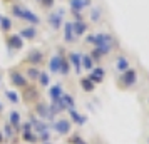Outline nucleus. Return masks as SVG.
Segmentation results:
<instances>
[{"mask_svg":"<svg viewBox=\"0 0 149 144\" xmlns=\"http://www.w3.org/2000/svg\"><path fill=\"white\" fill-rule=\"evenodd\" d=\"M101 8H92V12H91V20L92 22H99L101 20Z\"/></svg>","mask_w":149,"mask_h":144,"instance_id":"33","label":"nucleus"},{"mask_svg":"<svg viewBox=\"0 0 149 144\" xmlns=\"http://www.w3.org/2000/svg\"><path fill=\"white\" fill-rule=\"evenodd\" d=\"M81 89L84 92H92L95 89V84H92L89 79H81Z\"/></svg>","mask_w":149,"mask_h":144,"instance_id":"25","label":"nucleus"},{"mask_svg":"<svg viewBox=\"0 0 149 144\" xmlns=\"http://www.w3.org/2000/svg\"><path fill=\"white\" fill-rule=\"evenodd\" d=\"M94 64H95V62L92 61V59H91V55H89V54H82L81 65H82V69H84V70H87V72H91V70H92V69L95 67Z\"/></svg>","mask_w":149,"mask_h":144,"instance_id":"21","label":"nucleus"},{"mask_svg":"<svg viewBox=\"0 0 149 144\" xmlns=\"http://www.w3.org/2000/svg\"><path fill=\"white\" fill-rule=\"evenodd\" d=\"M24 10H25V7H22V5H19V3H14V5L10 7L12 15L17 17V19H20V20H22V14H24Z\"/></svg>","mask_w":149,"mask_h":144,"instance_id":"26","label":"nucleus"},{"mask_svg":"<svg viewBox=\"0 0 149 144\" xmlns=\"http://www.w3.org/2000/svg\"><path fill=\"white\" fill-rule=\"evenodd\" d=\"M59 74L64 77H67L69 74H70V64H69V61L65 59V57H62V62H61V70H59Z\"/></svg>","mask_w":149,"mask_h":144,"instance_id":"23","label":"nucleus"},{"mask_svg":"<svg viewBox=\"0 0 149 144\" xmlns=\"http://www.w3.org/2000/svg\"><path fill=\"white\" fill-rule=\"evenodd\" d=\"M81 59H82V54L81 52H70L69 54V64L74 67V72L75 74H82V65H81Z\"/></svg>","mask_w":149,"mask_h":144,"instance_id":"10","label":"nucleus"},{"mask_svg":"<svg viewBox=\"0 0 149 144\" xmlns=\"http://www.w3.org/2000/svg\"><path fill=\"white\" fill-rule=\"evenodd\" d=\"M70 127H72V122L69 119H57V121H54L50 124V129L54 132H57L59 136H67L70 132Z\"/></svg>","mask_w":149,"mask_h":144,"instance_id":"1","label":"nucleus"},{"mask_svg":"<svg viewBox=\"0 0 149 144\" xmlns=\"http://www.w3.org/2000/svg\"><path fill=\"white\" fill-rule=\"evenodd\" d=\"M55 3V0H40V7L42 8H52Z\"/></svg>","mask_w":149,"mask_h":144,"instance_id":"36","label":"nucleus"},{"mask_svg":"<svg viewBox=\"0 0 149 144\" xmlns=\"http://www.w3.org/2000/svg\"><path fill=\"white\" fill-rule=\"evenodd\" d=\"M25 61L30 64V65H39V64H42V61H44V52L42 50H39V49H34V50H30L27 54V57H25Z\"/></svg>","mask_w":149,"mask_h":144,"instance_id":"9","label":"nucleus"},{"mask_svg":"<svg viewBox=\"0 0 149 144\" xmlns=\"http://www.w3.org/2000/svg\"><path fill=\"white\" fill-rule=\"evenodd\" d=\"M37 2H40V0H37Z\"/></svg>","mask_w":149,"mask_h":144,"instance_id":"42","label":"nucleus"},{"mask_svg":"<svg viewBox=\"0 0 149 144\" xmlns=\"http://www.w3.org/2000/svg\"><path fill=\"white\" fill-rule=\"evenodd\" d=\"M61 102L62 106H64V109H72V107H75V101H74V96H70V94H67V92H64L61 97Z\"/></svg>","mask_w":149,"mask_h":144,"instance_id":"20","label":"nucleus"},{"mask_svg":"<svg viewBox=\"0 0 149 144\" xmlns=\"http://www.w3.org/2000/svg\"><path fill=\"white\" fill-rule=\"evenodd\" d=\"M87 24L84 20H74L72 22V30H74V35L75 37H82V35L87 32Z\"/></svg>","mask_w":149,"mask_h":144,"instance_id":"16","label":"nucleus"},{"mask_svg":"<svg viewBox=\"0 0 149 144\" xmlns=\"http://www.w3.org/2000/svg\"><path fill=\"white\" fill-rule=\"evenodd\" d=\"M121 82L124 87H132L137 82V72H136V69L129 67L127 70H124L121 74Z\"/></svg>","mask_w":149,"mask_h":144,"instance_id":"4","label":"nucleus"},{"mask_svg":"<svg viewBox=\"0 0 149 144\" xmlns=\"http://www.w3.org/2000/svg\"><path fill=\"white\" fill-rule=\"evenodd\" d=\"M131 67L129 65V59L126 55H117V59H116V69H117V72H124V70H127Z\"/></svg>","mask_w":149,"mask_h":144,"instance_id":"19","label":"nucleus"},{"mask_svg":"<svg viewBox=\"0 0 149 144\" xmlns=\"http://www.w3.org/2000/svg\"><path fill=\"white\" fill-rule=\"evenodd\" d=\"M35 114H37V117L39 119H42V121H50V122H54L55 119H54V114L50 112V109H49V106L47 104H37V107H35Z\"/></svg>","mask_w":149,"mask_h":144,"instance_id":"5","label":"nucleus"},{"mask_svg":"<svg viewBox=\"0 0 149 144\" xmlns=\"http://www.w3.org/2000/svg\"><path fill=\"white\" fill-rule=\"evenodd\" d=\"M0 112H3V104L0 102Z\"/></svg>","mask_w":149,"mask_h":144,"instance_id":"38","label":"nucleus"},{"mask_svg":"<svg viewBox=\"0 0 149 144\" xmlns=\"http://www.w3.org/2000/svg\"><path fill=\"white\" fill-rule=\"evenodd\" d=\"M148 143H149V139H148Z\"/></svg>","mask_w":149,"mask_h":144,"instance_id":"44","label":"nucleus"},{"mask_svg":"<svg viewBox=\"0 0 149 144\" xmlns=\"http://www.w3.org/2000/svg\"><path fill=\"white\" fill-rule=\"evenodd\" d=\"M62 94H64V87H62V84H54V86H50V89H49L50 102H57V101L62 97Z\"/></svg>","mask_w":149,"mask_h":144,"instance_id":"13","label":"nucleus"},{"mask_svg":"<svg viewBox=\"0 0 149 144\" xmlns=\"http://www.w3.org/2000/svg\"><path fill=\"white\" fill-rule=\"evenodd\" d=\"M62 27H64V40L67 44H74L77 37L74 35V30H72V22H64Z\"/></svg>","mask_w":149,"mask_h":144,"instance_id":"15","label":"nucleus"},{"mask_svg":"<svg viewBox=\"0 0 149 144\" xmlns=\"http://www.w3.org/2000/svg\"><path fill=\"white\" fill-rule=\"evenodd\" d=\"M3 141H5V139H3V134H2V132H0V144L3 143Z\"/></svg>","mask_w":149,"mask_h":144,"instance_id":"37","label":"nucleus"},{"mask_svg":"<svg viewBox=\"0 0 149 144\" xmlns=\"http://www.w3.org/2000/svg\"><path fill=\"white\" fill-rule=\"evenodd\" d=\"M7 47H8V52L12 54V52H15V50H20L22 47H24V39H22L19 34H12L7 37Z\"/></svg>","mask_w":149,"mask_h":144,"instance_id":"6","label":"nucleus"},{"mask_svg":"<svg viewBox=\"0 0 149 144\" xmlns=\"http://www.w3.org/2000/svg\"><path fill=\"white\" fill-rule=\"evenodd\" d=\"M29 122L32 124V131H34L35 134H40L44 131H50V124L45 122V121H42V119H39L37 116H32V119Z\"/></svg>","mask_w":149,"mask_h":144,"instance_id":"8","label":"nucleus"},{"mask_svg":"<svg viewBox=\"0 0 149 144\" xmlns=\"http://www.w3.org/2000/svg\"><path fill=\"white\" fill-rule=\"evenodd\" d=\"M42 144H52V143H50V141H47V143H42Z\"/></svg>","mask_w":149,"mask_h":144,"instance_id":"39","label":"nucleus"},{"mask_svg":"<svg viewBox=\"0 0 149 144\" xmlns=\"http://www.w3.org/2000/svg\"><path fill=\"white\" fill-rule=\"evenodd\" d=\"M91 74H94L95 77H99V79H102L104 81V76H106V70L102 67H94L92 70H91Z\"/></svg>","mask_w":149,"mask_h":144,"instance_id":"32","label":"nucleus"},{"mask_svg":"<svg viewBox=\"0 0 149 144\" xmlns=\"http://www.w3.org/2000/svg\"><path fill=\"white\" fill-rule=\"evenodd\" d=\"M89 55H91V59H92L94 62H99V61L102 59V57H104V55H102V54H101V52H99V50H97L95 47L92 49V52H91Z\"/></svg>","mask_w":149,"mask_h":144,"instance_id":"34","label":"nucleus"},{"mask_svg":"<svg viewBox=\"0 0 149 144\" xmlns=\"http://www.w3.org/2000/svg\"><path fill=\"white\" fill-rule=\"evenodd\" d=\"M64 10H59V12H52V14L47 15V22L52 30H61L62 25H64Z\"/></svg>","mask_w":149,"mask_h":144,"instance_id":"2","label":"nucleus"},{"mask_svg":"<svg viewBox=\"0 0 149 144\" xmlns=\"http://www.w3.org/2000/svg\"><path fill=\"white\" fill-rule=\"evenodd\" d=\"M37 82L40 84L42 87H49L50 86V77H49V72H42L39 74V77H37Z\"/></svg>","mask_w":149,"mask_h":144,"instance_id":"24","label":"nucleus"},{"mask_svg":"<svg viewBox=\"0 0 149 144\" xmlns=\"http://www.w3.org/2000/svg\"><path fill=\"white\" fill-rule=\"evenodd\" d=\"M148 102H149V99H148Z\"/></svg>","mask_w":149,"mask_h":144,"instance_id":"43","label":"nucleus"},{"mask_svg":"<svg viewBox=\"0 0 149 144\" xmlns=\"http://www.w3.org/2000/svg\"><path fill=\"white\" fill-rule=\"evenodd\" d=\"M19 35L24 39V42L25 40H34L35 37H37V27H35V25H27V27L20 29Z\"/></svg>","mask_w":149,"mask_h":144,"instance_id":"12","label":"nucleus"},{"mask_svg":"<svg viewBox=\"0 0 149 144\" xmlns=\"http://www.w3.org/2000/svg\"><path fill=\"white\" fill-rule=\"evenodd\" d=\"M5 2H14V0H5Z\"/></svg>","mask_w":149,"mask_h":144,"instance_id":"40","label":"nucleus"},{"mask_svg":"<svg viewBox=\"0 0 149 144\" xmlns=\"http://www.w3.org/2000/svg\"><path fill=\"white\" fill-rule=\"evenodd\" d=\"M35 97H37L35 89H29V87H25V101H32V99H35Z\"/></svg>","mask_w":149,"mask_h":144,"instance_id":"35","label":"nucleus"},{"mask_svg":"<svg viewBox=\"0 0 149 144\" xmlns=\"http://www.w3.org/2000/svg\"><path fill=\"white\" fill-rule=\"evenodd\" d=\"M8 124H10V126H12L15 131L20 129V126H22V117H20V114H19L17 111H10V114H8Z\"/></svg>","mask_w":149,"mask_h":144,"instance_id":"17","label":"nucleus"},{"mask_svg":"<svg viewBox=\"0 0 149 144\" xmlns=\"http://www.w3.org/2000/svg\"><path fill=\"white\" fill-rule=\"evenodd\" d=\"M20 127H22V139H24L25 143H29V144L39 143V137H37V134L32 131V124L30 122H22Z\"/></svg>","mask_w":149,"mask_h":144,"instance_id":"3","label":"nucleus"},{"mask_svg":"<svg viewBox=\"0 0 149 144\" xmlns=\"http://www.w3.org/2000/svg\"><path fill=\"white\" fill-rule=\"evenodd\" d=\"M2 134H3V139H12V137L15 136V129L10 126V124H5V126H3V132H2Z\"/></svg>","mask_w":149,"mask_h":144,"instance_id":"28","label":"nucleus"},{"mask_svg":"<svg viewBox=\"0 0 149 144\" xmlns=\"http://www.w3.org/2000/svg\"><path fill=\"white\" fill-rule=\"evenodd\" d=\"M39 74H40V70H39L37 67H34V65H30V67L27 69V77L30 79V81H37Z\"/></svg>","mask_w":149,"mask_h":144,"instance_id":"30","label":"nucleus"},{"mask_svg":"<svg viewBox=\"0 0 149 144\" xmlns=\"http://www.w3.org/2000/svg\"><path fill=\"white\" fill-rule=\"evenodd\" d=\"M69 111V121L70 122H74V124H77V126H84V124L87 122V117L86 116H82L79 111L75 109V107H72V109H67Z\"/></svg>","mask_w":149,"mask_h":144,"instance_id":"11","label":"nucleus"},{"mask_svg":"<svg viewBox=\"0 0 149 144\" xmlns=\"http://www.w3.org/2000/svg\"><path fill=\"white\" fill-rule=\"evenodd\" d=\"M69 144H89V143L82 139L81 134H72V136L69 137Z\"/></svg>","mask_w":149,"mask_h":144,"instance_id":"31","label":"nucleus"},{"mask_svg":"<svg viewBox=\"0 0 149 144\" xmlns=\"http://www.w3.org/2000/svg\"><path fill=\"white\" fill-rule=\"evenodd\" d=\"M10 29H12V20L8 17H2V20H0V30L2 32H8Z\"/></svg>","mask_w":149,"mask_h":144,"instance_id":"27","label":"nucleus"},{"mask_svg":"<svg viewBox=\"0 0 149 144\" xmlns=\"http://www.w3.org/2000/svg\"><path fill=\"white\" fill-rule=\"evenodd\" d=\"M69 5H70L72 14H81L82 10L86 8V5H84V0H69Z\"/></svg>","mask_w":149,"mask_h":144,"instance_id":"22","label":"nucleus"},{"mask_svg":"<svg viewBox=\"0 0 149 144\" xmlns=\"http://www.w3.org/2000/svg\"><path fill=\"white\" fill-rule=\"evenodd\" d=\"M2 17H3V15H0V20H2Z\"/></svg>","mask_w":149,"mask_h":144,"instance_id":"41","label":"nucleus"},{"mask_svg":"<svg viewBox=\"0 0 149 144\" xmlns=\"http://www.w3.org/2000/svg\"><path fill=\"white\" fill-rule=\"evenodd\" d=\"M62 57H64V55H61V54H54L52 57H50V61H49V70H50L52 74H59Z\"/></svg>","mask_w":149,"mask_h":144,"instance_id":"14","label":"nucleus"},{"mask_svg":"<svg viewBox=\"0 0 149 144\" xmlns=\"http://www.w3.org/2000/svg\"><path fill=\"white\" fill-rule=\"evenodd\" d=\"M10 82H12V86H15V87H27V77L24 76L22 72H19V70H15V69H12L10 70Z\"/></svg>","mask_w":149,"mask_h":144,"instance_id":"7","label":"nucleus"},{"mask_svg":"<svg viewBox=\"0 0 149 144\" xmlns=\"http://www.w3.org/2000/svg\"><path fill=\"white\" fill-rule=\"evenodd\" d=\"M5 96H7V99L12 104H19L20 102V97H19V94H17L15 90H5Z\"/></svg>","mask_w":149,"mask_h":144,"instance_id":"29","label":"nucleus"},{"mask_svg":"<svg viewBox=\"0 0 149 144\" xmlns=\"http://www.w3.org/2000/svg\"><path fill=\"white\" fill-rule=\"evenodd\" d=\"M22 20L29 22L30 25H35V27L40 24V19H39V17H37L34 12H30L29 8H25V10H24V14H22Z\"/></svg>","mask_w":149,"mask_h":144,"instance_id":"18","label":"nucleus"}]
</instances>
